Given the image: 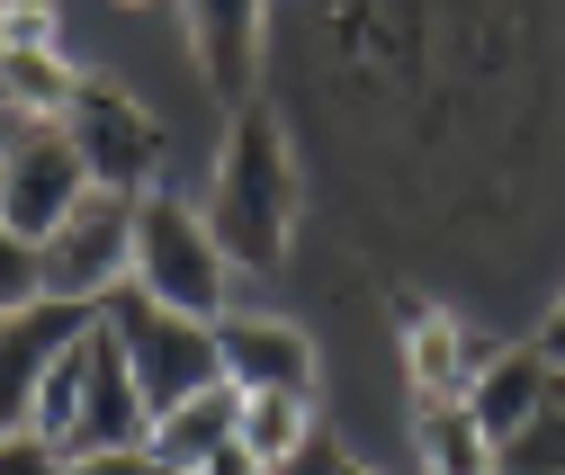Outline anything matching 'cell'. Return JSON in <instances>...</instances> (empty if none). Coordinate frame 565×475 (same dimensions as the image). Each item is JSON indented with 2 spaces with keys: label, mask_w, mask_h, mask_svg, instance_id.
<instances>
[{
  "label": "cell",
  "mask_w": 565,
  "mask_h": 475,
  "mask_svg": "<svg viewBox=\"0 0 565 475\" xmlns=\"http://www.w3.org/2000/svg\"><path fill=\"white\" fill-rule=\"evenodd\" d=\"M0 475H63V466H54L36 440H0Z\"/></svg>",
  "instance_id": "cell-20"
},
{
  "label": "cell",
  "mask_w": 565,
  "mask_h": 475,
  "mask_svg": "<svg viewBox=\"0 0 565 475\" xmlns=\"http://www.w3.org/2000/svg\"><path fill=\"white\" fill-rule=\"evenodd\" d=\"M10 134H19V126H10V117H0V153H10Z\"/></svg>",
  "instance_id": "cell-25"
},
{
  "label": "cell",
  "mask_w": 565,
  "mask_h": 475,
  "mask_svg": "<svg viewBox=\"0 0 565 475\" xmlns=\"http://www.w3.org/2000/svg\"><path fill=\"white\" fill-rule=\"evenodd\" d=\"M63 475H162L145 449H126V457H82V466H63Z\"/></svg>",
  "instance_id": "cell-21"
},
{
  "label": "cell",
  "mask_w": 565,
  "mask_h": 475,
  "mask_svg": "<svg viewBox=\"0 0 565 475\" xmlns=\"http://www.w3.org/2000/svg\"><path fill=\"white\" fill-rule=\"evenodd\" d=\"M530 350L547 359V377H565V296H556V305L539 314V332H530Z\"/></svg>",
  "instance_id": "cell-19"
},
{
  "label": "cell",
  "mask_w": 565,
  "mask_h": 475,
  "mask_svg": "<svg viewBox=\"0 0 565 475\" xmlns=\"http://www.w3.org/2000/svg\"><path fill=\"white\" fill-rule=\"evenodd\" d=\"M36 305H45V251L0 225V323H10V314H36Z\"/></svg>",
  "instance_id": "cell-17"
},
{
  "label": "cell",
  "mask_w": 565,
  "mask_h": 475,
  "mask_svg": "<svg viewBox=\"0 0 565 475\" xmlns=\"http://www.w3.org/2000/svg\"><path fill=\"white\" fill-rule=\"evenodd\" d=\"M198 475H269V466H260V457H252L243 440H225V449H216V457H206Z\"/></svg>",
  "instance_id": "cell-22"
},
{
  "label": "cell",
  "mask_w": 565,
  "mask_h": 475,
  "mask_svg": "<svg viewBox=\"0 0 565 475\" xmlns=\"http://www.w3.org/2000/svg\"><path fill=\"white\" fill-rule=\"evenodd\" d=\"M82 197H90V171L73 153V134L63 126H19L10 153H0V225L45 251V234L73 216Z\"/></svg>",
  "instance_id": "cell-7"
},
{
  "label": "cell",
  "mask_w": 565,
  "mask_h": 475,
  "mask_svg": "<svg viewBox=\"0 0 565 475\" xmlns=\"http://www.w3.org/2000/svg\"><path fill=\"white\" fill-rule=\"evenodd\" d=\"M216 359H225V386L234 395H306L315 403V332L288 323V314H225L216 323Z\"/></svg>",
  "instance_id": "cell-8"
},
{
  "label": "cell",
  "mask_w": 565,
  "mask_h": 475,
  "mask_svg": "<svg viewBox=\"0 0 565 475\" xmlns=\"http://www.w3.org/2000/svg\"><path fill=\"white\" fill-rule=\"evenodd\" d=\"M547 395H556V377H547V359L521 342V350H493V359H484V377H476V395H467V413L484 422V440H493V449H512V440H530V431H539Z\"/></svg>",
  "instance_id": "cell-12"
},
{
  "label": "cell",
  "mask_w": 565,
  "mask_h": 475,
  "mask_svg": "<svg viewBox=\"0 0 565 475\" xmlns=\"http://www.w3.org/2000/svg\"><path fill=\"white\" fill-rule=\"evenodd\" d=\"M63 134H73L90 188H108V197H135V188H145V197H153V180H162V117L135 99V90L82 73L73 108H63Z\"/></svg>",
  "instance_id": "cell-6"
},
{
  "label": "cell",
  "mask_w": 565,
  "mask_h": 475,
  "mask_svg": "<svg viewBox=\"0 0 565 475\" xmlns=\"http://www.w3.org/2000/svg\"><path fill=\"white\" fill-rule=\"evenodd\" d=\"M145 403H135V377H126V350L108 342V323H90L73 350H63L36 386V422L28 440L54 457V466H82V457H126L145 449Z\"/></svg>",
  "instance_id": "cell-2"
},
{
  "label": "cell",
  "mask_w": 565,
  "mask_h": 475,
  "mask_svg": "<svg viewBox=\"0 0 565 475\" xmlns=\"http://www.w3.org/2000/svg\"><path fill=\"white\" fill-rule=\"evenodd\" d=\"M413 457H422V475H503V449L484 440L467 403H431L413 422Z\"/></svg>",
  "instance_id": "cell-15"
},
{
  "label": "cell",
  "mask_w": 565,
  "mask_h": 475,
  "mask_svg": "<svg viewBox=\"0 0 565 475\" xmlns=\"http://www.w3.org/2000/svg\"><path fill=\"white\" fill-rule=\"evenodd\" d=\"M135 207H145V197H108V188H90L82 207L45 234V305H82V314H99L108 296L135 288Z\"/></svg>",
  "instance_id": "cell-5"
},
{
  "label": "cell",
  "mask_w": 565,
  "mask_h": 475,
  "mask_svg": "<svg viewBox=\"0 0 565 475\" xmlns=\"http://www.w3.org/2000/svg\"><path fill=\"white\" fill-rule=\"evenodd\" d=\"M234 422H243V395H234V386H206V395H189L180 413H162V422L145 431V457H153L162 475H198L206 457L234 440Z\"/></svg>",
  "instance_id": "cell-13"
},
{
  "label": "cell",
  "mask_w": 565,
  "mask_h": 475,
  "mask_svg": "<svg viewBox=\"0 0 565 475\" xmlns=\"http://www.w3.org/2000/svg\"><path fill=\"white\" fill-rule=\"evenodd\" d=\"M278 475H341V449H323V440H315L306 457H288V466H278Z\"/></svg>",
  "instance_id": "cell-23"
},
{
  "label": "cell",
  "mask_w": 565,
  "mask_h": 475,
  "mask_svg": "<svg viewBox=\"0 0 565 475\" xmlns=\"http://www.w3.org/2000/svg\"><path fill=\"white\" fill-rule=\"evenodd\" d=\"M206 234H216L225 269H278L297 242V216H306V180H297V144L278 108H243L225 153H216V188H206Z\"/></svg>",
  "instance_id": "cell-1"
},
{
  "label": "cell",
  "mask_w": 565,
  "mask_h": 475,
  "mask_svg": "<svg viewBox=\"0 0 565 475\" xmlns=\"http://www.w3.org/2000/svg\"><path fill=\"white\" fill-rule=\"evenodd\" d=\"M99 323H108V342L126 350V377H135V403H145V422L180 413V403L206 395V386H225L216 323H189V314H171V305H153V296H135V288L108 296Z\"/></svg>",
  "instance_id": "cell-3"
},
{
  "label": "cell",
  "mask_w": 565,
  "mask_h": 475,
  "mask_svg": "<svg viewBox=\"0 0 565 475\" xmlns=\"http://www.w3.org/2000/svg\"><path fill=\"white\" fill-rule=\"evenodd\" d=\"M225 279L234 269H225L216 234H206V216L153 188L135 207V296H153L189 323H225Z\"/></svg>",
  "instance_id": "cell-4"
},
{
  "label": "cell",
  "mask_w": 565,
  "mask_h": 475,
  "mask_svg": "<svg viewBox=\"0 0 565 475\" xmlns=\"http://www.w3.org/2000/svg\"><path fill=\"white\" fill-rule=\"evenodd\" d=\"M341 475H377V466H360V457H350V449H341Z\"/></svg>",
  "instance_id": "cell-24"
},
{
  "label": "cell",
  "mask_w": 565,
  "mask_h": 475,
  "mask_svg": "<svg viewBox=\"0 0 565 475\" xmlns=\"http://www.w3.org/2000/svg\"><path fill=\"white\" fill-rule=\"evenodd\" d=\"M395 323H404V377H413V395H422V413H431V403H467L493 350L476 342L458 314L422 305V296H395Z\"/></svg>",
  "instance_id": "cell-11"
},
{
  "label": "cell",
  "mask_w": 565,
  "mask_h": 475,
  "mask_svg": "<svg viewBox=\"0 0 565 475\" xmlns=\"http://www.w3.org/2000/svg\"><path fill=\"white\" fill-rule=\"evenodd\" d=\"M180 28H189V54H198V82L243 117L260 73H269V10H252V0H189Z\"/></svg>",
  "instance_id": "cell-9"
},
{
  "label": "cell",
  "mask_w": 565,
  "mask_h": 475,
  "mask_svg": "<svg viewBox=\"0 0 565 475\" xmlns=\"http://www.w3.org/2000/svg\"><path fill=\"white\" fill-rule=\"evenodd\" d=\"M234 440H243V449L278 475L288 457H306V449H315V403H306V395H243Z\"/></svg>",
  "instance_id": "cell-16"
},
{
  "label": "cell",
  "mask_w": 565,
  "mask_h": 475,
  "mask_svg": "<svg viewBox=\"0 0 565 475\" xmlns=\"http://www.w3.org/2000/svg\"><path fill=\"white\" fill-rule=\"evenodd\" d=\"M503 475H565V377H556V395H547L539 431L503 449Z\"/></svg>",
  "instance_id": "cell-18"
},
{
  "label": "cell",
  "mask_w": 565,
  "mask_h": 475,
  "mask_svg": "<svg viewBox=\"0 0 565 475\" xmlns=\"http://www.w3.org/2000/svg\"><path fill=\"white\" fill-rule=\"evenodd\" d=\"M90 323H99V314H82V305H36V314H10V323H0V440H28L45 368L73 350Z\"/></svg>",
  "instance_id": "cell-10"
},
{
  "label": "cell",
  "mask_w": 565,
  "mask_h": 475,
  "mask_svg": "<svg viewBox=\"0 0 565 475\" xmlns=\"http://www.w3.org/2000/svg\"><path fill=\"white\" fill-rule=\"evenodd\" d=\"M82 73L63 45H0V117L10 126H63Z\"/></svg>",
  "instance_id": "cell-14"
}]
</instances>
